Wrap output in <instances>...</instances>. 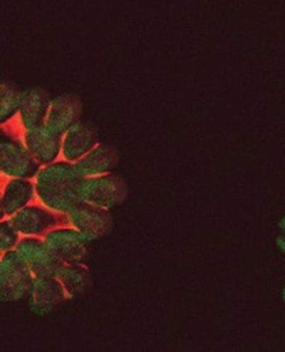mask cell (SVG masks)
I'll list each match as a JSON object with an SVG mask.
<instances>
[{
  "mask_svg": "<svg viewBox=\"0 0 285 352\" xmlns=\"http://www.w3.org/2000/svg\"><path fill=\"white\" fill-rule=\"evenodd\" d=\"M83 177L70 162H57L38 172L36 192L46 207L54 211L68 214L82 203L78 193Z\"/></svg>",
  "mask_w": 285,
  "mask_h": 352,
  "instance_id": "cell-1",
  "label": "cell"
},
{
  "mask_svg": "<svg viewBox=\"0 0 285 352\" xmlns=\"http://www.w3.org/2000/svg\"><path fill=\"white\" fill-rule=\"evenodd\" d=\"M34 276L16 250L2 254L0 296L3 302H18L30 296Z\"/></svg>",
  "mask_w": 285,
  "mask_h": 352,
  "instance_id": "cell-2",
  "label": "cell"
},
{
  "mask_svg": "<svg viewBox=\"0 0 285 352\" xmlns=\"http://www.w3.org/2000/svg\"><path fill=\"white\" fill-rule=\"evenodd\" d=\"M78 193L83 202L110 210L125 202L128 190L122 177L107 173L83 177Z\"/></svg>",
  "mask_w": 285,
  "mask_h": 352,
  "instance_id": "cell-3",
  "label": "cell"
},
{
  "mask_svg": "<svg viewBox=\"0 0 285 352\" xmlns=\"http://www.w3.org/2000/svg\"><path fill=\"white\" fill-rule=\"evenodd\" d=\"M15 250L24 258L34 278L56 277L64 263L43 239L28 236L21 239Z\"/></svg>",
  "mask_w": 285,
  "mask_h": 352,
  "instance_id": "cell-4",
  "label": "cell"
},
{
  "mask_svg": "<svg viewBox=\"0 0 285 352\" xmlns=\"http://www.w3.org/2000/svg\"><path fill=\"white\" fill-rule=\"evenodd\" d=\"M68 219L90 242L106 237L113 228V216L108 210L83 201L68 212Z\"/></svg>",
  "mask_w": 285,
  "mask_h": 352,
  "instance_id": "cell-5",
  "label": "cell"
},
{
  "mask_svg": "<svg viewBox=\"0 0 285 352\" xmlns=\"http://www.w3.org/2000/svg\"><path fill=\"white\" fill-rule=\"evenodd\" d=\"M44 241L64 264H83L89 254V241L76 229L60 228L45 234Z\"/></svg>",
  "mask_w": 285,
  "mask_h": 352,
  "instance_id": "cell-6",
  "label": "cell"
},
{
  "mask_svg": "<svg viewBox=\"0 0 285 352\" xmlns=\"http://www.w3.org/2000/svg\"><path fill=\"white\" fill-rule=\"evenodd\" d=\"M30 308L34 314L48 316L65 303L69 296L56 277L34 278L30 294Z\"/></svg>",
  "mask_w": 285,
  "mask_h": 352,
  "instance_id": "cell-7",
  "label": "cell"
},
{
  "mask_svg": "<svg viewBox=\"0 0 285 352\" xmlns=\"http://www.w3.org/2000/svg\"><path fill=\"white\" fill-rule=\"evenodd\" d=\"M38 161L28 149L16 142L3 140L1 143V170L15 179H30L40 170Z\"/></svg>",
  "mask_w": 285,
  "mask_h": 352,
  "instance_id": "cell-8",
  "label": "cell"
},
{
  "mask_svg": "<svg viewBox=\"0 0 285 352\" xmlns=\"http://www.w3.org/2000/svg\"><path fill=\"white\" fill-rule=\"evenodd\" d=\"M82 104L75 96L58 98L51 104L45 126L60 136L79 122Z\"/></svg>",
  "mask_w": 285,
  "mask_h": 352,
  "instance_id": "cell-9",
  "label": "cell"
},
{
  "mask_svg": "<svg viewBox=\"0 0 285 352\" xmlns=\"http://www.w3.org/2000/svg\"><path fill=\"white\" fill-rule=\"evenodd\" d=\"M99 140V135L93 124L77 122L67 131L62 148L65 158L69 161L79 160L91 152Z\"/></svg>",
  "mask_w": 285,
  "mask_h": 352,
  "instance_id": "cell-10",
  "label": "cell"
},
{
  "mask_svg": "<svg viewBox=\"0 0 285 352\" xmlns=\"http://www.w3.org/2000/svg\"><path fill=\"white\" fill-rule=\"evenodd\" d=\"M10 221L19 234L38 236L52 230L57 219L52 212L44 208L27 206L14 214Z\"/></svg>",
  "mask_w": 285,
  "mask_h": 352,
  "instance_id": "cell-11",
  "label": "cell"
},
{
  "mask_svg": "<svg viewBox=\"0 0 285 352\" xmlns=\"http://www.w3.org/2000/svg\"><path fill=\"white\" fill-rule=\"evenodd\" d=\"M119 162V153L113 146H98L76 162L75 168L82 177L102 175L113 171Z\"/></svg>",
  "mask_w": 285,
  "mask_h": 352,
  "instance_id": "cell-12",
  "label": "cell"
},
{
  "mask_svg": "<svg viewBox=\"0 0 285 352\" xmlns=\"http://www.w3.org/2000/svg\"><path fill=\"white\" fill-rule=\"evenodd\" d=\"M25 142L34 158L42 164H49L56 160L61 148L60 136L45 126L28 129Z\"/></svg>",
  "mask_w": 285,
  "mask_h": 352,
  "instance_id": "cell-13",
  "label": "cell"
},
{
  "mask_svg": "<svg viewBox=\"0 0 285 352\" xmlns=\"http://www.w3.org/2000/svg\"><path fill=\"white\" fill-rule=\"evenodd\" d=\"M56 277L62 284L69 298L72 299L87 295L93 286L89 270L82 264H65L58 270Z\"/></svg>",
  "mask_w": 285,
  "mask_h": 352,
  "instance_id": "cell-14",
  "label": "cell"
},
{
  "mask_svg": "<svg viewBox=\"0 0 285 352\" xmlns=\"http://www.w3.org/2000/svg\"><path fill=\"white\" fill-rule=\"evenodd\" d=\"M34 185L27 179H14L10 180L3 189L1 197L2 219L3 215H13L25 208L32 200Z\"/></svg>",
  "mask_w": 285,
  "mask_h": 352,
  "instance_id": "cell-15",
  "label": "cell"
},
{
  "mask_svg": "<svg viewBox=\"0 0 285 352\" xmlns=\"http://www.w3.org/2000/svg\"><path fill=\"white\" fill-rule=\"evenodd\" d=\"M49 109L48 98L41 91L26 92L19 102L22 121L27 129L45 126Z\"/></svg>",
  "mask_w": 285,
  "mask_h": 352,
  "instance_id": "cell-16",
  "label": "cell"
},
{
  "mask_svg": "<svg viewBox=\"0 0 285 352\" xmlns=\"http://www.w3.org/2000/svg\"><path fill=\"white\" fill-rule=\"evenodd\" d=\"M19 232L13 223L10 221L1 223V252L2 254L13 250L19 243Z\"/></svg>",
  "mask_w": 285,
  "mask_h": 352,
  "instance_id": "cell-17",
  "label": "cell"
},
{
  "mask_svg": "<svg viewBox=\"0 0 285 352\" xmlns=\"http://www.w3.org/2000/svg\"><path fill=\"white\" fill-rule=\"evenodd\" d=\"M21 98L15 96V93L9 90H3L1 102V121L5 122L12 118L15 112L19 109Z\"/></svg>",
  "mask_w": 285,
  "mask_h": 352,
  "instance_id": "cell-18",
  "label": "cell"
}]
</instances>
